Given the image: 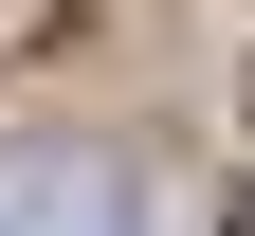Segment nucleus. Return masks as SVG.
<instances>
[{
  "mask_svg": "<svg viewBox=\"0 0 255 236\" xmlns=\"http://www.w3.org/2000/svg\"><path fill=\"white\" fill-rule=\"evenodd\" d=\"M0 236H128V200L91 163H0Z\"/></svg>",
  "mask_w": 255,
  "mask_h": 236,
  "instance_id": "obj_1",
  "label": "nucleus"
},
{
  "mask_svg": "<svg viewBox=\"0 0 255 236\" xmlns=\"http://www.w3.org/2000/svg\"><path fill=\"white\" fill-rule=\"evenodd\" d=\"M237 236H255V182H237Z\"/></svg>",
  "mask_w": 255,
  "mask_h": 236,
  "instance_id": "obj_2",
  "label": "nucleus"
}]
</instances>
